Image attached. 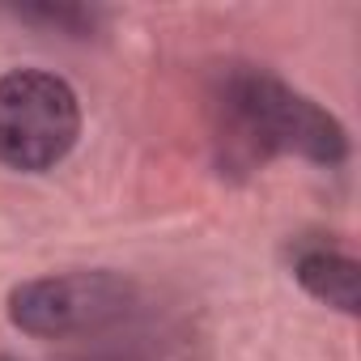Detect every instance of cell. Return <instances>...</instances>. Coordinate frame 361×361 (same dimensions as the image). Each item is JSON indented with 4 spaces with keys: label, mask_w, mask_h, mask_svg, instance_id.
Segmentation results:
<instances>
[{
    "label": "cell",
    "mask_w": 361,
    "mask_h": 361,
    "mask_svg": "<svg viewBox=\"0 0 361 361\" xmlns=\"http://www.w3.org/2000/svg\"><path fill=\"white\" fill-rule=\"evenodd\" d=\"M213 132L230 166H264L272 157H302L310 166H340L348 157L344 123L255 64H230L213 81Z\"/></svg>",
    "instance_id": "cell-1"
},
{
    "label": "cell",
    "mask_w": 361,
    "mask_h": 361,
    "mask_svg": "<svg viewBox=\"0 0 361 361\" xmlns=\"http://www.w3.org/2000/svg\"><path fill=\"white\" fill-rule=\"evenodd\" d=\"M81 136L77 90L43 68L0 77V161L18 174L56 170Z\"/></svg>",
    "instance_id": "cell-2"
},
{
    "label": "cell",
    "mask_w": 361,
    "mask_h": 361,
    "mask_svg": "<svg viewBox=\"0 0 361 361\" xmlns=\"http://www.w3.org/2000/svg\"><path fill=\"white\" fill-rule=\"evenodd\" d=\"M136 306V285L111 268H77L22 281L9 293V323L39 340L94 336L128 319Z\"/></svg>",
    "instance_id": "cell-3"
},
{
    "label": "cell",
    "mask_w": 361,
    "mask_h": 361,
    "mask_svg": "<svg viewBox=\"0 0 361 361\" xmlns=\"http://www.w3.org/2000/svg\"><path fill=\"white\" fill-rule=\"evenodd\" d=\"M293 276L314 302H323V306H331L340 314H357L361 310V264L353 255L327 251V247H310V251L298 255Z\"/></svg>",
    "instance_id": "cell-4"
},
{
    "label": "cell",
    "mask_w": 361,
    "mask_h": 361,
    "mask_svg": "<svg viewBox=\"0 0 361 361\" xmlns=\"http://www.w3.org/2000/svg\"><path fill=\"white\" fill-rule=\"evenodd\" d=\"M18 22H30V26H43V30H60V35H73V39H85L94 35L98 26V13L85 9V5H18L13 9Z\"/></svg>",
    "instance_id": "cell-5"
}]
</instances>
